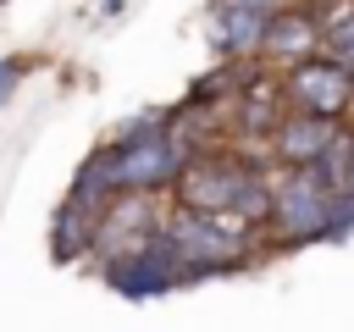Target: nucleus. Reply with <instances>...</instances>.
Instances as JSON below:
<instances>
[{
    "label": "nucleus",
    "mask_w": 354,
    "mask_h": 332,
    "mask_svg": "<svg viewBox=\"0 0 354 332\" xmlns=\"http://www.w3.org/2000/svg\"><path fill=\"white\" fill-rule=\"evenodd\" d=\"M271 188H277V166H271L266 149L216 138V144H199L188 155V166L177 172L171 205L216 210V216H238V221L260 227L266 210H271Z\"/></svg>",
    "instance_id": "1"
},
{
    "label": "nucleus",
    "mask_w": 354,
    "mask_h": 332,
    "mask_svg": "<svg viewBox=\"0 0 354 332\" xmlns=\"http://www.w3.org/2000/svg\"><path fill=\"white\" fill-rule=\"evenodd\" d=\"M171 249L183 255L188 277L205 282V277H232L243 266H254L266 249H260V227L238 221V216H216V210H188V205H171L166 210V227Z\"/></svg>",
    "instance_id": "2"
},
{
    "label": "nucleus",
    "mask_w": 354,
    "mask_h": 332,
    "mask_svg": "<svg viewBox=\"0 0 354 332\" xmlns=\"http://www.w3.org/2000/svg\"><path fill=\"white\" fill-rule=\"evenodd\" d=\"M332 199H337V188L315 166H277L271 210L260 221V249L282 255V249H304V243H332Z\"/></svg>",
    "instance_id": "3"
},
{
    "label": "nucleus",
    "mask_w": 354,
    "mask_h": 332,
    "mask_svg": "<svg viewBox=\"0 0 354 332\" xmlns=\"http://www.w3.org/2000/svg\"><path fill=\"white\" fill-rule=\"evenodd\" d=\"M160 227H166V221H160ZM94 277H100L116 299H133V304L160 299V293L188 288V282H194V277H188V266H183V255L171 249V238H166V232H149L144 243H127V249H116V255L94 260Z\"/></svg>",
    "instance_id": "4"
},
{
    "label": "nucleus",
    "mask_w": 354,
    "mask_h": 332,
    "mask_svg": "<svg viewBox=\"0 0 354 332\" xmlns=\"http://www.w3.org/2000/svg\"><path fill=\"white\" fill-rule=\"evenodd\" d=\"M288 111V94H282V72H271L266 61L249 66V77L238 83L232 94V111H227V138L232 144H249V149H266L271 127L282 122Z\"/></svg>",
    "instance_id": "5"
},
{
    "label": "nucleus",
    "mask_w": 354,
    "mask_h": 332,
    "mask_svg": "<svg viewBox=\"0 0 354 332\" xmlns=\"http://www.w3.org/2000/svg\"><path fill=\"white\" fill-rule=\"evenodd\" d=\"M282 94L299 111H321V116H354V72L332 55H304L293 66H282Z\"/></svg>",
    "instance_id": "6"
},
{
    "label": "nucleus",
    "mask_w": 354,
    "mask_h": 332,
    "mask_svg": "<svg viewBox=\"0 0 354 332\" xmlns=\"http://www.w3.org/2000/svg\"><path fill=\"white\" fill-rule=\"evenodd\" d=\"M321 50V6L315 0H282L266 17V39H260V61L266 66H293L304 55Z\"/></svg>",
    "instance_id": "7"
},
{
    "label": "nucleus",
    "mask_w": 354,
    "mask_h": 332,
    "mask_svg": "<svg viewBox=\"0 0 354 332\" xmlns=\"http://www.w3.org/2000/svg\"><path fill=\"white\" fill-rule=\"evenodd\" d=\"M343 122H348V116H321V111H299V105H288L282 122H277L271 138H266L271 166H315L321 149L337 138Z\"/></svg>",
    "instance_id": "8"
},
{
    "label": "nucleus",
    "mask_w": 354,
    "mask_h": 332,
    "mask_svg": "<svg viewBox=\"0 0 354 332\" xmlns=\"http://www.w3.org/2000/svg\"><path fill=\"white\" fill-rule=\"evenodd\" d=\"M94 232H100V205L66 194L55 210H50V260L55 266H77L94 255Z\"/></svg>",
    "instance_id": "9"
},
{
    "label": "nucleus",
    "mask_w": 354,
    "mask_h": 332,
    "mask_svg": "<svg viewBox=\"0 0 354 332\" xmlns=\"http://www.w3.org/2000/svg\"><path fill=\"white\" fill-rule=\"evenodd\" d=\"M210 50L221 61H254L260 39H266V17L260 11H238V6H210Z\"/></svg>",
    "instance_id": "10"
},
{
    "label": "nucleus",
    "mask_w": 354,
    "mask_h": 332,
    "mask_svg": "<svg viewBox=\"0 0 354 332\" xmlns=\"http://www.w3.org/2000/svg\"><path fill=\"white\" fill-rule=\"evenodd\" d=\"M66 194H77V199H88V205H105V199H116L122 194V149L105 138V144H94L83 160H77V172H72V188Z\"/></svg>",
    "instance_id": "11"
},
{
    "label": "nucleus",
    "mask_w": 354,
    "mask_h": 332,
    "mask_svg": "<svg viewBox=\"0 0 354 332\" xmlns=\"http://www.w3.org/2000/svg\"><path fill=\"white\" fill-rule=\"evenodd\" d=\"M321 6V55L354 72V0H315Z\"/></svg>",
    "instance_id": "12"
},
{
    "label": "nucleus",
    "mask_w": 354,
    "mask_h": 332,
    "mask_svg": "<svg viewBox=\"0 0 354 332\" xmlns=\"http://www.w3.org/2000/svg\"><path fill=\"white\" fill-rule=\"evenodd\" d=\"M22 77H28V55H0V105L17 94Z\"/></svg>",
    "instance_id": "13"
},
{
    "label": "nucleus",
    "mask_w": 354,
    "mask_h": 332,
    "mask_svg": "<svg viewBox=\"0 0 354 332\" xmlns=\"http://www.w3.org/2000/svg\"><path fill=\"white\" fill-rule=\"evenodd\" d=\"M210 6H238V11H260V17H271L282 0H210Z\"/></svg>",
    "instance_id": "14"
}]
</instances>
